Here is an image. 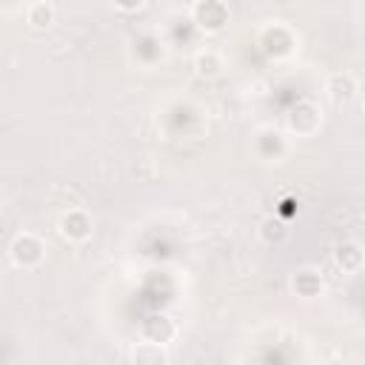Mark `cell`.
I'll list each match as a JSON object with an SVG mask.
<instances>
[{"mask_svg":"<svg viewBox=\"0 0 365 365\" xmlns=\"http://www.w3.org/2000/svg\"><path fill=\"white\" fill-rule=\"evenodd\" d=\"M334 262H336L339 271H345V274H356V271H362V265H365V251H362L359 242H354V240H342V242L334 248Z\"/></svg>","mask_w":365,"mask_h":365,"instance_id":"obj_8","label":"cell"},{"mask_svg":"<svg viewBox=\"0 0 365 365\" xmlns=\"http://www.w3.org/2000/svg\"><path fill=\"white\" fill-rule=\"evenodd\" d=\"M254 154L265 163H279L288 154V140L279 128H259L254 137Z\"/></svg>","mask_w":365,"mask_h":365,"instance_id":"obj_5","label":"cell"},{"mask_svg":"<svg viewBox=\"0 0 365 365\" xmlns=\"http://www.w3.org/2000/svg\"><path fill=\"white\" fill-rule=\"evenodd\" d=\"M288 234H291V228H288V222L279 220V217H265V220L259 222V240H262L265 245H282V242L288 240Z\"/></svg>","mask_w":365,"mask_h":365,"instance_id":"obj_13","label":"cell"},{"mask_svg":"<svg viewBox=\"0 0 365 365\" xmlns=\"http://www.w3.org/2000/svg\"><path fill=\"white\" fill-rule=\"evenodd\" d=\"M319 125H322V111L314 100H299L288 114V128L297 137H311L319 131Z\"/></svg>","mask_w":365,"mask_h":365,"instance_id":"obj_3","label":"cell"},{"mask_svg":"<svg viewBox=\"0 0 365 365\" xmlns=\"http://www.w3.org/2000/svg\"><path fill=\"white\" fill-rule=\"evenodd\" d=\"M9 257L17 268H37L46 257V242L31 231H20L9 245Z\"/></svg>","mask_w":365,"mask_h":365,"instance_id":"obj_2","label":"cell"},{"mask_svg":"<svg viewBox=\"0 0 365 365\" xmlns=\"http://www.w3.org/2000/svg\"><path fill=\"white\" fill-rule=\"evenodd\" d=\"M174 334H177V328H174V322H171L168 317H151V319H145V325H143V339H148V342L165 345V342L174 339Z\"/></svg>","mask_w":365,"mask_h":365,"instance_id":"obj_11","label":"cell"},{"mask_svg":"<svg viewBox=\"0 0 365 365\" xmlns=\"http://www.w3.org/2000/svg\"><path fill=\"white\" fill-rule=\"evenodd\" d=\"M325 91L334 103H351L354 94H356V80H354L351 71H334L325 80Z\"/></svg>","mask_w":365,"mask_h":365,"instance_id":"obj_9","label":"cell"},{"mask_svg":"<svg viewBox=\"0 0 365 365\" xmlns=\"http://www.w3.org/2000/svg\"><path fill=\"white\" fill-rule=\"evenodd\" d=\"M114 9L117 11H140L143 9V0H137V3H114Z\"/></svg>","mask_w":365,"mask_h":365,"instance_id":"obj_15","label":"cell"},{"mask_svg":"<svg viewBox=\"0 0 365 365\" xmlns=\"http://www.w3.org/2000/svg\"><path fill=\"white\" fill-rule=\"evenodd\" d=\"M291 288H294L297 297L314 299V297L322 294L325 282H322V274H319L314 265H302V268H297V271L291 274Z\"/></svg>","mask_w":365,"mask_h":365,"instance_id":"obj_7","label":"cell"},{"mask_svg":"<svg viewBox=\"0 0 365 365\" xmlns=\"http://www.w3.org/2000/svg\"><path fill=\"white\" fill-rule=\"evenodd\" d=\"M57 231H60V237L68 240V242H86V240L91 237V231H94V222H91V217H88L86 211L71 208V211H66V214L57 220Z\"/></svg>","mask_w":365,"mask_h":365,"instance_id":"obj_6","label":"cell"},{"mask_svg":"<svg viewBox=\"0 0 365 365\" xmlns=\"http://www.w3.org/2000/svg\"><path fill=\"white\" fill-rule=\"evenodd\" d=\"M131 362L134 365H168V351L160 342L143 339V342H137L131 348Z\"/></svg>","mask_w":365,"mask_h":365,"instance_id":"obj_10","label":"cell"},{"mask_svg":"<svg viewBox=\"0 0 365 365\" xmlns=\"http://www.w3.org/2000/svg\"><path fill=\"white\" fill-rule=\"evenodd\" d=\"M23 14H26V23L34 26V29H48V26L54 23V17H57L54 6L46 3V0H34V3H29V6L23 9Z\"/></svg>","mask_w":365,"mask_h":365,"instance_id":"obj_12","label":"cell"},{"mask_svg":"<svg viewBox=\"0 0 365 365\" xmlns=\"http://www.w3.org/2000/svg\"><path fill=\"white\" fill-rule=\"evenodd\" d=\"M188 14H191V23L205 34H220L231 20V11L222 0H197L191 3Z\"/></svg>","mask_w":365,"mask_h":365,"instance_id":"obj_1","label":"cell"},{"mask_svg":"<svg viewBox=\"0 0 365 365\" xmlns=\"http://www.w3.org/2000/svg\"><path fill=\"white\" fill-rule=\"evenodd\" d=\"M259 43H262L265 54H271V57H288L297 48V34L285 23H271V26L262 29Z\"/></svg>","mask_w":365,"mask_h":365,"instance_id":"obj_4","label":"cell"},{"mask_svg":"<svg viewBox=\"0 0 365 365\" xmlns=\"http://www.w3.org/2000/svg\"><path fill=\"white\" fill-rule=\"evenodd\" d=\"M194 68L200 77H217L222 71V57L214 51V48H202L197 57H194Z\"/></svg>","mask_w":365,"mask_h":365,"instance_id":"obj_14","label":"cell"}]
</instances>
